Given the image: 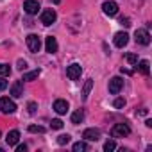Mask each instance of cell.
I'll return each instance as SVG.
<instances>
[{
    "instance_id": "19",
    "label": "cell",
    "mask_w": 152,
    "mask_h": 152,
    "mask_svg": "<svg viewBox=\"0 0 152 152\" xmlns=\"http://www.w3.org/2000/svg\"><path fill=\"white\" fill-rule=\"evenodd\" d=\"M91 86H93V79H88V81H86V84H84V90H83V100H86V99H88Z\"/></svg>"
},
{
    "instance_id": "17",
    "label": "cell",
    "mask_w": 152,
    "mask_h": 152,
    "mask_svg": "<svg viewBox=\"0 0 152 152\" xmlns=\"http://www.w3.org/2000/svg\"><path fill=\"white\" fill-rule=\"evenodd\" d=\"M83 120H84V113H83V109H77V111L72 115V124H75V125L81 124Z\"/></svg>"
},
{
    "instance_id": "24",
    "label": "cell",
    "mask_w": 152,
    "mask_h": 152,
    "mask_svg": "<svg viewBox=\"0 0 152 152\" xmlns=\"http://www.w3.org/2000/svg\"><path fill=\"white\" fill-rule=\"evenodd\" d=\"M125 61L131 63V64H136L138 63V56L136 54H125Z\"/></svg>"
},
{
    "instance_id": "28",
    "label": "cell",
    "mask_w": 152,
    "mask_h": 152,
    "mask_svg": "<svg viewBox=\"0 0 152 152\" xmlns=\"http://www.w3.org/2000/svg\"><path fill=\"white\" fill-rule=\"evenodd\" d=\"M27 109H29V115H34V113H36V109H38V104H36V102H29Z\"/></svg>"
},
{
    "instance_id": "5",
    "label": "cell",
    "mask_w": 152,
    "mask_h": 152,
    "mask_svg": "<svg viewBox=\"0 0 152 152\" xmlns=\"http://www.w3.org/2000/svg\"><path fill=\"white\" fill-rule=\"evenodd\" d=\"M27 47H29V50H31L32 54L39 52V48H41V39H39V36H38V34H29V36H27Z\"/></svg>"
},
{
    "instance_id": "34",
    "label": "cell",
    "mask_w": 152,
    "mask_h": 152,
    "mask_svg": "<svg viewBox=\"0 0 152 152\" xmlns=\"http://www.w3.org/2000/svg\"><path fill=\"white\" fill-rule=\"evenodd\" d=\"M52 2H54V4H59V2H61V0H52Z\"/></svg>"
},
{
    "instance_id": "1",
    "label": "cell",
    "mask_w": 152,
    "mask_h": 152,
    "mask_svg": "<svg viewBox=\"0 0 152 152\" xmlns=\"http://www.w3.org/2000/svg\"><path fill=\"white\" fill-rule=\"evenodd\" d=\"M131 134V127L127 124H115L111 129V136L113 138H125Z\"/></svg>"
},
{
    "instance_id": "18",
    "label": "cell",
    "mask_w": 152,
    "mask_h": 152,
    "mask_svg": "<svg viewBox=\"0 0 152 152\" xmlns=\"http://www.w3.org/2000/svg\"><path fill=\"white\" fill-rule=\"evenodd\" d=\"M38 77H39V70H32V72L23 73V79H22V81H34V79H38Z\"/></svg>"
},
{
    "instance_id": "32",
    "label": "cell",
    "mask_w": 152,
    "mask_h": 152,
    "mask_svg": "<svg viewBox=\"0 0 152 152\" xmlns=\"http://www.w3.org/2000/svg\"><path fill=\"white\" fill-rule=\"evenodd\" d=\"M27 150V145H18L16 147V152H25Z\"/></svg>"
},
{
    "instance_id": "26",
    "label": "cell",
    "mask_w": 152,
    "mask_h": 152,
    "mask_svg": "<svg viewBox=\"0 0 152 152\" xmlns=\"http://www.w3.org/2000/svg\"><path fill=\"white\" fill-rule=\"evenodd\" d=\"M113 106H115L116 109H120V107H124V106H125V100L118 97V99H115V102H113Z\"/></svg>"
},
{
    "instance_id": "27",
    "label": "cell",
    "mask_w": 152,
    "mask_h": 152,
    "mask_svg": "<svg viewBox=\"0 0 152 152\" xmlns=\"http://www.w3.org/2000/svg\"><path fill=\"white\" fill-rule=\"evenodd\" d=\"M50 127H52V129H61V127H63V122H61L59 118H56V120L50 122Z\"/></svg>"
},
{
    "instance_id": "7",
    "label": "cell",
    "mask_w": 152,
    "mask_h": 152,
    "mask_svg": "<svg viewBox=\"0 0 152 152\" xmlns=\"http://www.w3.org/2000/svg\"><path fill=\"white\" fill-rule=\"evenodd\" d=\"M122 88H124V79L122 77H113L109 81V93L111 95H118Z\"/></svg>"
},
{
    "instance_id": "21",
    "label": "cell",
    "mask_w": 152,
    "mask_h": 152,
    "mask_svg": "<svg viewBox=\"0 0 152 152\" xmlns=\"http://www.w3.org/2000/svg\"><path fill=\"white\" fill-rule=\"evenodd\" d=\"M70 140H72L70 134H61V136H57V143H59V145H66V143H70Z\"/></svg>"
},
{
    "instance_id": "15",
    "label": "cell",
    "mask_w": 152,
    "mask_h": 152,
    "mask_svg": "<svg viewBox=\"0 0 152 152\" xmlns=\"http://www.w3.org/2000/svg\"><path fill=\"white\" fill-rule=\"evenodd\" d=\"M18 140H20V131H9L7 132V136H6V141H7V145L9 147H15L16 143H18Z\"/></svg>"
},
{
    "instance_id": "29",
    "label": "cell",
    "mask_w": 152,
    "mask_h": 152,
    "mask_svg": "<svg viewBox=\"0 0 152 152\" xmlns=\"http://www.w3.org/2000/svg\"><path fill=\"white\" fill-rule=\"evenodd\" d=\"M6 88H7V81L2 77V75H0V91H4Z\"/></svg>"
},
{
    "instance_id": "23",
    "label": "cell",
    "mask_w": 152,
    "mask_h": 152,
    "mask_svg": "<svg viewBox=\"0 0 152 152\" xmlns=\"http://www.w3.org/2000/svg\"><path fill=\"white\" fill-rule=\"evenodd\" d=\"M9 73H11V68H9V64L0 63V75H2V77H6V75H9Z\"/></svg>"
},
{
    "instance_id": "31",
    "label": "cell",
    "mask_w": 152,
    "mask_h": 152,
    "mask_svg": "<svg viewBox=\"0 0 152 152\" xmlns=\"http://www.w3.org/2000/svg\"><path fill=\"white\" fill-rule=\"evenodd\" d=\"M18 68H20V70H25V68H27V63H25V61H18Z\"/></svg>"
},
{
    "instance_id": "16",
    "label": "cell",
    "mask_w": 152,
    "mask_h": 152,
    "mask_svg": "<svg viewBox=\"0 0 152 152\" xmlns=\"http://www.w3.org/2000/svg\"><path fill=\"white\" fill-rule=\"evenodd\" d=\"M136 68H138V72L140 73H143V75H148V72H150V64H148V61H140V63H136Z\"/></svg>"
},
{
    "instance_id": "8",
    "label": "cell",
    "mask_w": 152,
    "mask_h": 152,
    "mask_svg": "<svg viewBox=\"0 0 152 152\" xmlns=\"http://www.w3.org/2000/svg\"><path fill=\"white\" fill-rule=\"evenodd\" d=\"M102 11H104V15H107V16H116L118 6H116V2H113V0H107V2L102 4Z\"/></svg>"
},
{
    "instance_id": "14",
    "label": "cell",
    "mask_w": 152,
    "mask_h": 152,
    "mask_svg": "<svg viewBox=\"0 0 152 152\" xmlns=\"http://www.w3.org/2000/svg\"><path fill=\"white\" fill-rule=\"evenodd\" d=\"M11 95H13L15 99H18V97L23 95V83H22V81H15V83H13V86H11Z\"/></svg>"
},
{
    "instance_id": "4",
    "label": "cell",
    "mask_w": 152,
    "mask_h": 152,
    "mask_svg": "<svg viewBox=\"0 0 152 152\" xmlns=\"http://www.w3.org/2000/svg\"><path fill=\"white\" fill-rule=\"evenodd\" d=\"M134 39H136V43H138V45L147 47V45L150 43V34H148V31H147V29H138V31L134 32Z\"/></svg>"
},
{
    "instance_id": "13",
    "label": "cell",
    "mask_w": 152,
    "mask_h": 152,
    "mask_svg": "<svg viewBox=\"0 0 152 152\" xmlns=\"http://www.w3.org/2000/svg\"><path fill=\"white\" fill-rule=\"evenodd\" d=\"M45 48H47L48 54H56V52H57V39H56L54 36H48V38L45 39Z\"/></svg>"
},
{
    "instance_id": "6",
    "label": "cell",
    "mask_w": 152,
    "mask_h": 152,
    "mask_svg": "<svg viewBox=\"0 0 152 152\" xmlns=\"http://www.w3.org/2000/svg\"><path fill=\"white\" fill-rule=\"evenodd\" d=\"M56 20H57V15H56L54 9H45V11L41 13V23H43V25L48 27V25H52Z\"/></svg>"
},
{
    "instance_id": "3",
    "label": "cell",
    "mask_w": 152,
    "mask_h": 152,
    "mask_svg": "<svg viewBox=\"0 0 152 152\" xmlns=\"http://www.w3.org/2000/svg\"><path fill=\"white\" fill-rule=\"evenodd\" d=\"M81 73H83V68H81L79 63H72V64L66 68V77H68L70 81H77V79L81 77Z\"/></svg>"
},
{
    "instance_id": "12",
    "label": "cell",
    "mask_w": 152,
    "mask_h": 152,
    "mask_svg": "<svg viewBox=\"0 0 152 152\" xmlns=\"http://www.w3.org/2000/svg\"><path fill=\"white\" fill-rule=\"evenodd\" d=\"M127 43H129V34H127V32H118V34L115 36V45H116L118 48H124Z\"/></svg>"
},
{
    "instance_id": "11",
    "label": "cell",
    "mask_w": 152,
    "mask_h": 152,
    "mask_svg": "<svg viewBox=\"0 0 152 152\" xmlns=\"http://www.w3.org/2000/svg\"><path fill=\"white\" fill-rule=\"evenodd\" d=\"M54 111H56L57 115H66V111H68V102L63 100V99H57V100L54 102Z\"/></svg>"
},
{
    "instance_id": "20",
    "label": "cell",
    "mask_w": 152,
    "mask_h": 152,
    "mask_svg": "<svg viewBox=\"0 0 152 152\" xmlns=\"http://www.w3.org/2000/svg\"><path fill=\"white\" fill-rule=\"evenodd\" d=\"M86 150H88L86 141H77V143H73V152H86Z\"/></svg>"
},
{
    "instance_id": "30",
    "label": "cell",
    "mask_w": 152,
    "mask_h": 152,
    "mask_svg": "<svg viewBox=\"0 0 152 152\" xmlns=\"http://www.w3.org/2000/svg\"><path fill=\"white\" fill-rule=\"evenodd\" d=\"M120 23L125 25V27H131V20H129L127 16H122V18H120Z\"/></svg>"
},
{
    "instance_id": "2",
    "label": "cell",
    "mask_w": 152,
    "mask_h": 152,
    "mask_svg": "<svg viewBox=\"0 0 152 152\" xmlns=\"http://www.w3.org/2000/svg\"><path fill=\"white\" fill-rule=\"evenodd\" d=\"M0 111L6 115H13L16 111V104L9 97H0Z\"/></svg>"
},
{
    "instance_id": "10",
    "label": "cell",
    "mask_w": 152,
    "mask_h": 152,
    "mask_svg": "<svg viewBox=\"0 0 152 152\" xmlns=\"http://www.w3.org/2000/svg\"><path fill=\"white\" fill-rule=\"evenodd\" d=\"M83 138L88 140V141H97V140L100 138V131L95 129V127H90V129H86V131L83 132Z\"/></svg>"
},
{
    "instance_id": "22",
    "label": "cell",
    "mask_w": 152,
    "mask_h": 152,
    "mask_svg": "<svg viewBox=\"0 0 152 152\" xmlns=\"http://www.w3.org/2000/svg\"><path fill=\"white\" fill-rule=\"evenodd\" d=\"M115 148H116L115 140H109V141H106V143H104V150H106V152H113Z\"/></svg>"
},
{
    "instance_id": "33",
    "label": "cell",
    "mask_w": 152,
    "mask_h": 152,
    "mask_svg": "<svg viewBox=\"0 0 152 152\" xmlns=\"http://www.w3.org/2000/svg\"><path fill=\"white\" fill-rule=\"evenodd\" d=\"M122 73H125V75H132V72H131V70H124V68H122Z\"/></svg>"
},
{
    "instance_id": "25",
    "label": "cell",
    "mask_w": 152,
    "mask_h": 152,
    "mask_svg": "<svg viewBox=\"0 0 152 152\" xmlns=\"http://www.w3.org/2000/svg\"><path fill=\"white\" fill-rule=\"evenodd\" d=\"M29 132H39V134H43L45 127H41V125H29Z\"/></svg>"
},
{
    "instance_id": "9",
    "label": "cell",
    "mask_w": 152,
    "mask_h": 152,
    "mask_svg": "<svg viewBox=\"0 0 152 152\" xmlns=\"http://www.w3.org/2000/svg\"><path fill=\"white\" fill-rule=\"evenodd\" d=\"M23 9H25L27 15H38L39 2H38V0H25V2H23Z\"/></svg>"
}]
</instances>
